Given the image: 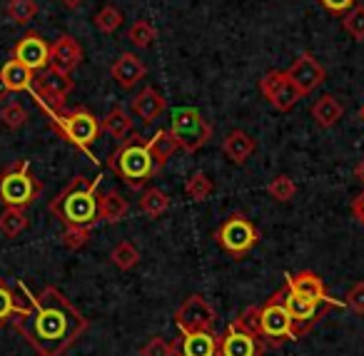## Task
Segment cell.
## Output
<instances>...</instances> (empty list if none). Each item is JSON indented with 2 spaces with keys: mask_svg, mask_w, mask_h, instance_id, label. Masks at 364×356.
<instances>
[{
  "mask_svg": "<svg viewBox=\"0 0 364 356\" xmlns=\"http://www.w3.org/2000/svg\"><path fill=\"white\" fill-rule=\"evenodd\" d=\"M284 306L292 314V319L302 326L304 331H309L317 324L319 314L324 306L332 309H347L344 301H337L327 294L324 279L314 271H299V274H287L284 276V286L279 289Z\"/></svg>",
  "mask_w": 364,
  "mask_h": 356,
  "instance_id": "obj_2",
  "label": "cell"
},
{
  "mask_svg": "<svg viewBox=\"0 0 364 356\" xmlns=\"http://www.w3.org/2000/svg\"><path fill=\"white\" fill-rule=\"evenodd\" d=\"M0 120H3V125H6L8 130H21L28 122V112L21 102H8V105L0 110Z\"/></svg>",
  "mask_w": 364,
  "mask_h": 356,
  "instance_id": "obj_36",
  "label": "cell"
},
{
  "mask_svg": "<svg viewBox=\"0 0 364 356\" xmlns=\"http://www.w3.org/2000/svg\"><path fill=\"white\" fill-rule=\"evenodd\" d=\"M102 177L75 175L63 192L50 202V215L58 217L65 227H95L97 225V187Z\"/></svg>",
  "mask_w": 364,
  "mask_h": 356,
  "instance_id": "obj_4",
  "label": "cell"
},
{
  "mask_svg": "<svg viewBox=\"0 0 364 356\" xmlns=\"http://www.w3.org/2000/svg\"><path fill=\"white\" fill-rule=\"evenodd\" d=\"M354 180L362 185V190H364V157L357 162V167H354Z\"/></svg>",
  "mask_w": 364,
  "mask_h": 356,
  "instance_id": "obj_42",
  "label": "cell"
},
{
  "mask_svg": "<svg viewBox=\"0 0 364 356\" xmlns=\"http://www.w3.org/2000/svg\"><path fill=\"white\" fill-rule=\"evenodd\" d=\"M107 167L125 182L130 190H142L152 177L160 172L157 162L152 160L150 150H147V140L140 135H127L122 145L107 160Z\"/></svg>",
  "mask_w": 364,
  "mask_h": 356,
  "instance_id": "obj_5",
  "label": "cell"
},
{
  "mask_svg": "<svg viewBox=\"0 0 364 356\" xmlns=\"http://www.w3.org/2000/svg\"><path fill=\"white\" fill-rule=\"evenodd\" d=\"M287 77L297 85V90L302 92V97H304L322 85L324 77H327V70L319 65V60L312 53H302V55L292 63V68L287 70Z\"/></svg>",
  "mask_w": 364,
  "mask_h": 356,
  "instance_id": "obj_15",
  "label": "cell"
},
{
  "mask_svg": "<svg viewBox=\"0 0 364 356\" xmlns=\"http://www.w3.org/2000/svg\"><path fill=\"white\" fill-rule=\"evenodd\" d=\"M213 192H215L213 177L203 170H195L193 175L188 177V182H185V195H188L193 202H205Z\"/></svg>",
  "mask_w": 364,
  "mask_h": 356,
  "instance_id": "obj_27",
  "label": "cell"
},
{
  "mask_svg": "<svg viewBox=\"0 0 364 356\" xmlns=\"http://www.w3.org/2000/svg\"><path fill=\"white\" fill-rule=\"evenodd\" d=\"M344 115V107H342V102L337 100L334 95H322L317 102L312 105V117H314V122H317L319 127H334L339 122V117Z\"/></svg>",
  "mask_w": 364,
  "mask_h": 356,
  "instance_id": "obj_24",
  "label": "cell"
},
{
  "mask_svg": "<svg viewBox=\"0 0 364 356\" xmlns=\"http://www.w3.org/2000/svg\"><path fill=\"white\" fill-rule=\"evenodd\" d=\"M13 60L23 63L33 72H41L50 65V45L38 33H26L13 48Z\"/></svg>",
  "mask_w": 364,
  "mask_h": 356,
  "instance_id": "obj_14",
  "label": "cell"
},
{
  "mask_svg": "<svg viewBox=\"0 0 364 356\" xmlns=\"http://www.w3.org/2000/svg\"><path fill=\"white\" fill-rule=\"evenodd\" d=\"M344 31L357 43H364V6H354L352 11L344 16Z\"/></svg>",
  "mask_w": 364,
  "mask_h": 356,
  "instance_id": "obj_37",
  "label": "cell"
},
{
  "mask_svg": "<svg viewBox=\"0 0 364 356\" xmlns=\"http://www.w3.org/2000/svg\"><path fill=\"white\" fill-rule=\"evenodd\" d=\"M359 120L364 122V107H362V110H359Z\"/></svg>",
  "mask_w": 364,
  "mask_h": 356,
  "instance_id": "obj_45",
  "label": "cell"
},
{
  "mask_svg": "<svg viewBox=\"0 0 364 356\" xmlns=\"http://www.w3.org/2000/svg\"><path fill=\"white\" fill-rule=\"evenodd\" d=\"M127 38H130V43L135 48H150L152 43L157 41V28L152 26L150 21L140 18V21H135L130 26V31H127Z\"/></svg>",
  "mask_w": 364,
  "mask_h": 356,
  "instance_id": "obj_33",
  "label": "cell"
},
{
  "mask_svg": "<svg viewBox=\"0 0 364 356\" xmlns=\"http://www.w3.org/2000/svg\"><path fill=\"white\" fill-rule=\"evenodd\" d=\"M122 21H125V16L120 13V8L115 6H105L100 8V11L95 13V18H92V23H95V28L100 33H105V36H110V33L120 31Z\"/></svg>",
  "mask_w": 364,
  "mask_h": 356,
  "instance_id": "obj_32",
  "label": "cell"
},
{
  "mask_svg": "<svg viewBox=\"0 0 364 356\" xmlns=\"http://www.w3.org/2000/svg\"><path fill=\"white\" fill-rule=\"evenodd\" d=\"M267 195L272 197V200H277V202H282V205H287V202H292L294 195H297V185H294L292 177L277 175L274 180H269Z\"/></svg>",
  "mask_w": 364,
  "mask_h": 356,
  "instance_id": "obj_34",
  "label": "cell"
},
{
  "mask_svg": "<svg viewBox=\"0 0 364 356\" xmlns=\"http://www.w3.org/2000/svg\"><path fill=\"white\" fill-rule=\"evenodd\" d=\"M319 6H322L324 11L334 13V16H344V13L357 6V0H319Z\"/></svg>",
  "mask_w": 364,
  "mask_h": 356,
  "instance_id": "obj_40",
  "label": "cell"
},
{
  "mask_svg": "<svg viewBox=\"0 0 364 356\" xmlns=\"http://www.w3.org/2000/svg\"><path fill=\"white\" fill-rule=\"evenodd\" d=\"M60 3H63L65 8H70V11H75V8H80L82 3H85V0H60Z\"/></svg>",
  "mask_w": 364,
  "mask_h": 356,
  "instance_id": "obj_43",
  "label": "cell"
},
{
  "mask_svg": "<svg viewBox=\"0 0 364 356\" xmlns=\"http://www.w3.org/2000/svg\"><path fill=\"white\" fill-rule=\"evenodd\" d=\"M28 230V215L21 207H6L0 212V232L6 237H18L21 232Z\"/></svg>",
  "mask_w": 364,
  "mask_h": 356,
  "instance_id": "obj_29",
  "label": "cell"
},
{
  "mask_svg": "<svg viewBox=\"0 0 364 356\" xmlns=\"http://www.w3.org/2000/svg\"><path fill=\"white\" fill-rule=\"evenodd\" d=\"M110 261L120 271H130V269H135L137 261H140V249H137L130 239H122V242H117V244L112 247Z\"/></svg>",
  "mask_w": 364,
  "mask_h": 356,
  "instance_id": "obj_28",
  "label": "cell"
},
{
  "mask_svg": "<svg viewBox=\"0 0 364 356\" xmlns=\"http://www.w3.org/2000/svg\"><path fill=\"white\" fill-rule=\"evenodd\" d=\"M220 354V339L208 331H188L180 334L175 341V356H218Z\"/></svg>",
  "mask_w": 364,
  "mask_h": 356,
  "instance_id": "obj_16",
  "label": "cell"
},
{
  "mask_svg": "<svg viewBox=\"0 0 364 356\" xmlns=\"http://www.w3.org/2000/svg\"><path fill=\"white\" fill-rule=\"evenodd\" d=\"M75 82L70 75H63V72L46 68V70L36 72V80H33V100L38 107H50V110H63L65 107L68 95L73 92Z\"/></svg>",
  "mask_w": 364,
  "mask_h": 356,
  "instance_id": "obj_10",
  "label": "cell"
},
{
  "mask_svg": "<svg viewBox=\"0 0 364 356\" xmlns=\"http://www.w3.org/2000/svg\"><path fill=\"white\" fill-rule=\"evenodd\" d=\"M6 16L18 26H28L38 16V3L36 0H8Z\"/></svg>",
  "mask_w": 364,
  "mask_h": 356,
  "instance_id": "obj_31",
  "label": "cell"
},
{
  "mask_svg": "<svg viewBox=\"0 0 364 356\" xmlns=\"http://www.w3.org/2000/svg\"><path fill=\"white\" fill-rule=\"evenodd\" d=\"M90 234H92V227H65L63 230V247L70 252H77L90 242Z\"/></svg>",
  "mask_w": 364,
  "mask_h": 356,
  "instance_id": "obj_35",
  "label": "cell"
},
{
  "mask_svg": "<svg viewBox=\"0 0 364 356\" xmlns=\"http://www.w3.org/2000/svg\"><path fill=\"white\" fill-rule=\"evenodd\" d=\"M110 75H112V80L122 87V90H132V87H135L137 82L147 75V68H145V63L135 55V53H122V55L112 63Z\"/></svg>",
  "mask_w": 364,
  "mask_h": 356,
  "instance_id": "obj_18",
  "label": "cell"
},
{
  "mask_svg": "<svg viewBox=\"0 0 364 356\" xmlns=\"http://www.w3.org/2000/svg\"><path fill=\"white\" fill-rule=\"evenodd\" d=\"M167 210H170V195H165L160 187H150V190L140 197V212L150 217V220L162 217Z\"/></svg>",
  "mask_w": 364,
  "mask_h": 356,
  "instance_id": "obj_26",
  "label": "cell"
},
{
  "mask_svg": "<svg viewBox=\"0 0 364 356\" xmlns=\"http://www.w3.org/2000/svg\"><path fill=\"white\" fill-rule=\"evenodd\" d=\"M41 110L50 117V127L63 140H68L70 145H75L77 150L90 155L92 142L100 137L102 127H100V122H97V117L92 115L87 107H75V110H70V112H63V110H50V107L41 105ZM92 160H95V157H92Z\"/></svg>",
  "mask_w": 364,
  "mask_h": 356,
  "instance_id": "obj_6",
  "label": "cell"
},
{
  "mask_svg": "<svg viewBox=\"0 0 364 356\" xmlns=\"http://www.w3.org/2000/svg\"><path fill=\"white\" fill-rule=\"evenodd\" d=\"M259 92H262L269 100V105L279 112H289L302 100V92L297 90V85H294L287 77V72H282V70H269L267 75L259 80Z\"/></svg>",
  "mask_w": 364,
  "mask_h": 356,
  "instance_id": "obj_13",
  "label": "cell"
},
{
  "mask_svg": "<svg viewBox=\"0 0 364 356\" xmlns=\"http://www.w3.org/2000/svg\"><path fill=\"white\" fill-rule=\"evenodd\" d=\"M147 150H150V155H152V160L157 162V167H165L167 162L172 160V155H175L180 147H177V142H175V137H172V132L167 130V127H162V130H157L155 135L147 140Z\"/></svg>",
  "mask_w": 364,
  "mask_h": 356,
  "instance_id": "obj_23",
  "label": "cell"
},
{
  "mask_svg": "<svg viewBox=\"0 0 364 356\" xmlns=\"http://www.w3.org/2000/svg\"><path fill=\"white\" fill-rule=\"evenodd\" d=\"M80 63H82V48L73 36H60L50 45V65L48 68L63 72V75H70Z\"/></svg>",
  "mask_w": 364,
  "mask_h": 356,
  "instance_id": "obj_17",
  "label": "cell"
},
{
  "mask_svg": "<svg viewBox=\"0 0 364 356\" xmlns=\"http://www.w3.org/2000/svg\"><path fill=\"white\" fill-rule=\"evenodd\" d=\"M140 356H175V341H167L165 336H152L140 349Z\"/></svg>",
  "mask_w": 364,
  "mask_h": 356,
  "instance_id": "obj_38",
  "label": "cell"
},
{
  "mask_svg": "<svg viewBox=\"0 0 364 356\" xmlns=\"http://www.w3.org/2000/svg\"><path fill=\"white\" fill-rule=\"evenodd\" d=\"M344 306H347V309H352L354 314L364 316V281L352 284V289L347 291V299H344Z\"/></svg>",
  "mask_w": 364,
  "mask_h": 356,
  "instance_id": "obj_39",
  "label": "cell"
},
{
  "mask_svg": "<svg viewBox=\"0 0 364 356\" xmlns=\"http://www.w3.org/2000/svg\"><path fill=\"white\" fill-rule=\"evenodd\" d=\"M245 326L255 331V334L262 339V344L267 349H277V346L287 344V341H297L299 336H304L307 331L292 319V314L284 306L279 291H274L267 299V304L252 306V309L242 311L237 316Z\"/></svg>",
  "mask_w": 364,
  "mask_h": 356,
  "instance_id": "obj_3",
  "label": "cell"
},
{
  "mask_svg": "<svg viewBox=\"0 0 364 356\" xmlns=\"http://www.w3.org/2000/svg\"><path fill=\"white\" fill-rule=\"evenodd\" d=\"M255 150H257V142L245 130H232L223 140V152L232 165H245L255 155Z\"/></svg>",
  "mask_w": 364,
  "mask_h": 356,
  "instance_id": "obj_20",
  "label": "cell"
},
{
  "mask_svg": "<svg viewBox=\"0 0 364 356\" xmlns=\"http://www.w3.org/2000/svg\"><path fill=\"white\" fill-rule=\"evenodd\" d=\"M170 132L175 137L177 147L185 152H198L213 140V125L200 115L195 107H180L172 115Z\"/></svg>",
  "mask_w": 364,
  "mask_h": 356,
  "instance_id": "obj_9",
  "label": "cell"
},
{
  "mask_svg": "<svg viewBox=\"0 0 364 356\" xmlns=\"http://www.w3.org/2000/svg\"><path fill=\"white\" fill-rule=\"evenodd\" d=\"M215 239H218V244L223 252H228V254L235 257V259H242L245 254H250V252L257 247L259 232L242 212H235V215H230L228 220L218 227Z\"/></svg>",
  "mask_w": 364,
  "mask_h": 356,
  "instance_id": "obj_8",
  "label": "cell"
},
{
  "mask_svg": "<svg viewBox=\"0 0 364 356\" xmlns=\"http://www.w3.org/2000/svg\"><path fill=\"white\" fill-rule=\"evenodd\" d=\"M264 351H267V346L262 344V339L250 326L235 319L223 334V339H220L218 356H262Z\"/></svg>",
  "mask_w": 364,
  "mask_h": 356,
  "instance_id": "obj_12",
  "label": "cell"
},
{
  "mask_svg": "<svg viewBox=\"0 0 364 356\" xmlns=\"http://www.w3.org/2000/svg\"><path fill=\"white\" fill-rule=\"evenodd\" d=\"M100 127L107 132V135H112L115 140H125L127 135H132V120L130 115H127L125 107L115 105L110 112L105 115V120L100 122Z\"/></svg>",
  "mask_w": 364,
  "mask_h": 356,
  "instance_id": "obj_25",
  "label": "cell"
},
{
  "mask_svg": "<svg viewBox=\"0 0 364 356\" xmlns=\"http://www.w3.org/2000/svg\"><path fill=\"white\" fill-rule=\"evenodd\" d=\"M8 92H11V90H8L6 80H3V77H0V100H6V97H8Z\"/></svg>",
  "mask_w": 364,
  "mask_h": 356,
  "instance_id": "obj_44",
  "label": "cell"
},
{
  "mask_svg": "<svg viewBox=\"0 0 364 356\" xmlns=\"http://www.w3.org/2000/svg\"><path fill=\"white\" fill-rule=\"evenodd\" d=\"M43 192V182L31 172V162L16 160L0 172V205L31 207Z\"/></svg>",
  "mask_w": 364,
  "mask_h": 356,
  "instance_id": "obj_7",
  "label": "cell"
},
{
  "mask_svg": "<svg viewBox=\"0 0 364 356\" xmlns=\"http://www.w3.org/2000/svg\"><path fill=\"white\" fill-rule=\"evenodd\" d=\"M352 215L357 217V222L364 227V190L359 192L357 197H354V202H352Z\"/></svg>",
  "mask_w": 364,
  "mask_h": 356,
  "instance_id": "obj_41",
  "label": "cell"
},
{
  "mask_svg": "<svg viewBox=\"0 0 364 356\" xmlns=\"http://www.w3.org/2000/svg\"><path fill=\"white\" fill-rule=\"evenodd\" d=\"M165 107H167V100L152 85L142 87V90L135 95V100H132V112H135L145 125L155 122L157 117L165 112Z\"/></svg>",
  "mask_w": 364,
  "mask_h": 356,
  "instance_id": "obj_19",
  "label": "cell"
},
{
  "mask_svg": "<svg viewBox=\"0 0 364 356\" xmlns=\"http://www.w3.org/2000/svg\"><path fill=\"white\" fill-rule=\"evenodd\" d=\"M0 77L6 80L8 90L11 92H31L33 90V80H36V72L31 70V68H26L23 63L18 60H8L6 65L0 68Z\"/></svg>",
  "mask_w": 364,
  "mask_h": 356,
  "instance_id": "obj_22",
  "label": "cell"
},
{
  "mask_svg": "<svg viewBox=\"0 0 364 356\" xmlns=\"http://www.w3.org/2000/svg\"><path fill=\"white\" fill-rule=\"evenodd\" d=\"M23 306L18 304L16 294H13V289L8 286V281L0 276V326H6L13 321V316L21 314Z\"/></svg>",
  "mask_w": 364,
  "mask_h": 356,
  "instance_id": "obj_30",
  "label": "cell"
},
{
  "mask_svg": "<svg viewBox=\"0 0 364 356\" xmlns=\"http://www.w3.org/2000/svg\"><path fill=\"white\" fill-rule=\"evenodd\" d=\"M21 289L28 296V306L13 316V329L38 356H65L87 331V319L58 286H46L41 294H33L26 284H21Z\"/></svg>",
  "mask_w": 364,
  "mask_h": 356,
  "instance_id": "obj_1",
  "label": "cell"
},
{
  "mask_svg": "<svg viewBox=\"0 0 364 356\" xmlns=\"http://www.w3.org/2000/svg\"><path fill=\"white\" fill-rule=\"evenodd\" d=\"M215 319V306L205 299L203 294H190L188 299L182 301L175 309V324L180 329V334H188V331H208L213 329Z\"/></svg>",
  "mask_w": 364,
  "mask_h": 356,
  "instance_id": "obj_11",
  "label": "cell"
},
{
  "mask_svg": "<svg viewBox=\"0 0 364 356\" xmlns=\"http://www.w3.org/2000/svg\"><path fill=\"white\" fill-rule=\"evenodd\" d=\"M127 212H130V202L117 190H107L102 195H97V222L117 225V222L125 220Z\"/></svg>",
  "mask_w": 364,
  "mask_h": 356,
  "instance_id": "obj_21",
  "label": "cell"
}]
</instances>
